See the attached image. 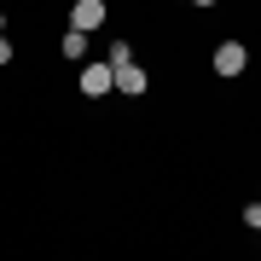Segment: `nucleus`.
<instances>
[{
    "label": "nucleus",
    "mask_w": 261,
    "mask_h": 261,
    "mask_svg": "<svg viewBox=\"0 0 261 261\" xmlns=\"http://www.w3.org/2000/svg\"><path fill=\"white\" fill-rule=\"evenodd\" d=\"M192 6H215V0H192Z\"/></svg>",
    "instance_id": "1a4fd4ad"
},
{
    "label": "nucleus",
    "mask_w": 261,
    "mask_h": 261,
    "mask_svg": "<svg viewBox=\"0 0 261 261\" xmlns=\"http://www.w3.org/2000/svg\"><path fill=\"white\" fill-rule=\"evenodd\" d=\"M82 93H87V99L116 93V82H111V58H93V64H82Z\"/></svg>",
    "instance_id": "f03ea898"
},
{
    "label": "nucleus",
    "mask_w": 261,
    "mask_h": 261,
    "mask_svg": "<svg viewBox=\"0 0 261 261\" xmlns=\"http://www.w3.org/2000/svg\"><path fill=\"white\" fill-rule=\"evenodd\" d=\"M111 82H116V93H128V99H140L145 93V70L140 64H134V53H128V41H116V47H111Z\"/></svg>",
    "instance_id": "f257e3e1"
},
{
    "label": "nucleus",
    "mask_w": 261,
    "mask_h": 261,
    "mask_svg": "<svg viewBox=\"0 0 261 261\" xmlns=\"http://www.w3.org/2000/svg\"><path fill=\"white\" fill-rule=\"evenodd\" d=\"M58 47H64V58H87V29H64Z\"/></svg>",
    "instance_id": "39448f33"
},
{
    "label": "nucleus",
    "mask_w": 261,
    "mask_h": 261,
    "mask_svg": "<svg viewBox=\"0 0 261 261\" xmlns=\"http://www.w3.org/2000/svg\"><path fill=\"white\" fill-rule=\"evenodd\" d=\"M105 0H75L70 6V29H87V35H93V29H105Z\"/></svg>",
    "instance_id": "7ed1b4c3"
},
{
    "label": "nucleus",
    "mask_w": 261,
    "mask_h": 261,
    "mask_svg": "<svg viewBox=\"0 0 261 261\" xmlns=\"http://www.w3.org/2000/svg\"><path fill=\"white\" fill-rule=\"evenodd\" d=\"M0 35H6V12H0Z\"/></svg>",
    "instance_id": "6e6552de"
},
{
    "label": "nucleus",
    "mask_w": 261,
    "mask_h": 261,
    "mask_svg": "<svg viewBox=\"0 0 261 261\" xmlns=\"http://www.w3.org/2000/svg\"><path fill=\"white\" fill-rule=\"evenodd\" d=\"M244 226H250V232H261V197H255L250 209H244Z\"/></svg>",
    "instance_id": "423d86ee"
},
{
    "label": "nucleus",
    "mask_w": 261,
    "mask_h": 261,
    "mask_svg": "<svg viewBox=\"0 0 261 261\" xmlns=\"http://www.w3.org/2000/svg\"><path fill=\"white\" fill-rule=\"evenodd\" d=\"M255 197H261V192H255Z\"/></svg>",
    "instance_id": "9d476101"
},
{
    "label": "nucleus",
    "mask_w": 261,
    "mask_h": 261,
    "mask_svg": "<svg viewBox=\"0 0 261 261\" xmlns=\"http://www.w3.org/2000/svg\"><path fill=\"white\" fill-rule=\"evenodd\" d=\"M6 64H12V41L0 35V70H6Z\"/></svg>",
    "instance_id": "0eeeda50"
},
{
    "label": "nucleus",
    "mask_w": 261,
    "mask_h": 261,
    "mask_svg": "<svg viewBox=\"0 0 261 261\" xmlns=\"http://www.w3.org/2000/svg\"><path fill=\"white\" fill-rule=\"evenodd\" d=\"M244 64H250L244 41H221V47H215V75H244Z\"/></svg>",
    "instance_id": "20e7f679"
}]
</instances>
